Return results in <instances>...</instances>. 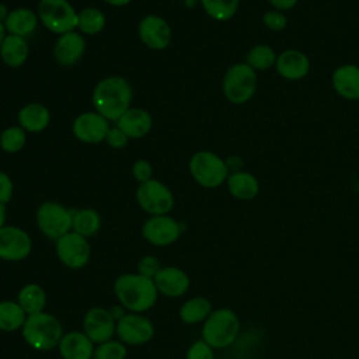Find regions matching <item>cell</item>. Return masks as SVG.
Instances as JSON below:
<instances>
[{
  "label": "cell",
  "instance_id": "29",
  "mask_svg": "<svg viewBox=\"0 0 359 359\" xmlns=\"http://www.w3.org/2000/svg\"><path fill=\"white\" fill-rule=\"evenodd\" d=\"M27 313L15 300H1L0 302V331L14 332L21 330L25 320Z\"/></svg>",
  "mask_w": 359,
  "mask_h": 359
},
{
  "label": "cell",
  "instance_id": "37",
  "mask_svg": "<svg viewBox=\"0 0 359 359\" xmlns=\"http://www.w3.org/2000/svg\"><path fill=\"white\" fill-rule=\"evenodd\" d=\"M262 21H264L265 27L272 31H282L287 25L286 15L278 10L266 11L262 17Z\"/></svg>",
  "mask_w": 359,
  "mask_h": 359
},
{
  "label": "cell",
  "instance_id": "18",
  "mask_svg": "<svg viewBox=\"0 0 359 359\" xmlns=\"http://www.w3.org/2000/svg\"><path fill=\"white\" fill-rule=\"evenodd\" d=\"M86 52V39L83 34L70 31L59 35L53 46V57L60 66H73L80 62Z\"/></svg>",
  "mask_w": 359,
  "mask_h": 359
},
{
  "label": "cell",
  "instance_id": "27",
  "mask_svg": "<svg viewBox=\"0 0 359 359\" xmlns=\"http://www.w3.org/2000/svg\"><path fill=\"white\" fill-rule=\"evenodd\" d=\"M212 310L213 309H212V303L209 302V299H206L203 296H195V297L185 300L181 304L178 316L184 324L192 325V324L203 323L209 317Z\"/></svg>",
  "mask_w": 359,
  "mask_h": 359
},
{
  "label": "cell",
  "instance_id": "23",
  "mask_svg": "<svg viewBox=\"0 0 359 359\" xmlns=\"http://www.w3.org/2000/svg\"><path fill=\"white\" fill-rule=\"evenodd\" d=\"M335 91L345 100H359V67L355 65L339 66L332 74Z\"/></svg>",
  "mask_w": 359,
  "mask_h": 359
},
{
  "label": "cell",
  "instance_id": "30",
  "mask_svg": "<svg viewBox=\"0 0 359 359\" xmlns=\"http://www.w3.org/2000/svg\"><path fill=\"white\" fill-rule=\"evenodd\" d=\"M101 229V216L93 208H81L73 210V227L72 230L80 236L88 238L95 236Z\"/></svg>",
  "mask_w": 359,
  "mask_h": 359
},
{
  "label": "cell",
  "instance_id": "28",
  "mask_svg": "<svg viewBox=\"0 0 359 359\" xmlns=\"http://www.w3.org/2000/svg\"><path fill=\"white\" fill-rule=\"evenodd\" d=\"M17 302L27 314L41 313L46 306V292L38 283H27L20 289Z\"/></svg>",
  "mask_w": 359,
  "mask_h": 359
},
{
  "label": "cell",
  "instance_id": "43",
  "mask_svg": "<svg viewBox=\"0 0 359 359\" xmlns=\"http://www.w3.org/2000/svg\"><path fill=\"white\" fill-rule=\"evenodd\" d=\"M102 1H105V3H107V4H109V6L122 7V6H126V4H129L132 0H102Z\"/></svg>",
  "mask_w": 359,
  "mask_h": 359
},
{
  "label": "cell",
  "instance_id": "2",
  "mask_svg": "<svg viewBox=\"0 0 359 359\" xmlns=\"http://www.w3.org/2000/svg\"><path fill=\"white\" fill-rule=\"evenodd\" d=\"M114 293L123 309L130 313H144L154 306L158 290L153 278L142 273H122L114 282Z\"/></svg>",
  "mask_w": 359,
  "mask_h": 359
},
{
  "label": "cell",
  "instance_id": "31",
  "mask_svg": "<svg viewBox=\"0 0 359 359\" xmlns=\"http://www.w3.org/2000/svg\"><path fill=\"white\" fill-rule=\"evenodd\" d=\"M107 24L105 14L95 7H86L77 11V28L80 34L95 35L100 34Z\"/></svg>",
  "mask_w": 359,
  "mask_h": 359
},
{
  "label": "cell",
  "instance_id": "19",
  "mask_svg": "<svg viewBox=\"0 0 359 359\" xmlns=\"http://www.w3.org/2000/svg\"><path fill=\"white\" fill-rule=\"evenodd\" d=\"M94 342L83 331L63 334L57 351L62 359H93Z\"/></svg>",
  "mask_w": 359,
  "mask_h": 359
},
{
  "label": "cell",
  "instance_id": "9",
  "mask_svg": "<svg viewBox=\"0 0 359 359\" xmlns=\"http://www.w3.org/2000/svg\"><path fill=\"white\" fill-rule=\"evenodd\" d=\"M137 205L150 216L168 215L174 208V194L158 180H149L139 184L136 189Z\"/></svg>",
  "mask_w": 359,
  "mask_h": 359
},
{
  "label": "cell",
  "instance_id": "11",
  "mask_svg": "<svg viewBox=\"0 0 359 359\" xmlns=\"http://www.w3.org/2000/svg\"><path fill=\"white\" fill-rule=\"evenodd\" d=\"M121 342L125 345L147 344L154 335L151 320L142 313H126L116 321V332Z\"/></svg>",
  "mask_w": 359,
  "mask_h": 359
},
{
  "label": "cell",
  "instance_id": "44",
  "mask_svg": "<svg viewBox=\"0 0 359 359\" xmlns=\"http://www.w3.org/2000/svg\"><path fill=\"white\" fill-rule=\"evenodd\" d=\"M109 311H111L112 317L115 318V321H118L119 318H122V317L126 314V313H125L122 309H118V307H112Z\"/></svg>",
  "mask_w": 359,
  "mask_h": 359
},
{
  "label": "cell",
  "instance_id": "21",
  "mask_svg": "<svg viewBox=\"0 0 359 359\" xmlns=\"http://www.w3.org/2000/svg\"><path fill=\"white\" fill-rule=\"evenodd\" d=\"M278 73L287 80L303 79L310 69L309 57L297 49H286L276 57Z\"/></svg>",
  "mask_w": 359,
  "mask_h": 359
},
{
  "label": "cell",
  "instance_id": "1",
  "mask_svg": "<svg viewBox=\"0 0 359 359\" xmlns=\"http://www.w3.org/2000/svg\"><path fill=\"white\" fill-rule=\"evenodd\" d=\"M132 95V87L125 77L108 76L95 84L93 105L105 119L116 122L130 108Z\"/></svg>",
  "mask_w": 359,
  "mask_h": 359
},
{
  "label": "cell",
  "instance_id": "20",
  "mask_svg": "<svg viewBox=\"0 0 359 359\" xmlns=\"http://www.w3.org/2000/svg\"><path fill=\"white\" fill-rule=\"evenodd\" d=\"M116 126L129 137L140 139L153 128L151 115L143 108H129L118 121Z\"/></svg>",
  "mask_w": 359,
  "mask_h": 359
},
{
  "label": "cell",
  "instance_id": "12",
  "mask_svg": "<svg viewBox=\"0 0 359 359\" xmlns=\"http://www.w3.org/2000/svg\"><path fill=\"white\" fill-rule=\"evenodd\" d=\"M32 251V240L29 234L17 226L4 224L0 229V259L7 262H18Z\"/></svg>",
  "mask_w": 359,
  "mask_h": 359
},
{
  "label": "cell",
  "instance_id": "33",
  "mask_svg": "<svg viewBox=\"0 0 359 359\" xmlns=\"http://www.w3.org/2000/svg\"><path fill=\"white\" fill-rule=\"evenodd\" d=\"M276 55L268 45H255L250 49L245 57V63L254 70H265L276 63Z\"/></svg>",
  "mask_w": 359,
  "mask_h": 359
},
{
  "label": "cell",
  "instance_id": "16",
  "mask_svg": "<svg viewBox=\"0 0 359 359\" xmlns=\"http://www.w3.org/2000/svg\"><path fill=\"white\" fill-rule=\"evenodd\" d=\"M140 41L153 50H163L171 42V28L168 22L156 14L143 17L137 27Z\"/></svg>",
  "mask_w": 359,
  "mask_h": 359
},
{
  "label": "cell",
  "instance_id": "24",
  "mask_svg": "<svg viewBox=\"0 0 359 359\" xmlns=\"http://www.w3.org/2000/svg\"><path fill=\"white\" fill-rule=\"evenodd\" d=\"M38 22L39 18L36 13L25 7H18L8 13L7 18L4 20V27L7 34L27 38L36 29Z\"/></svg>",
  "mask_w": 359,
  "mask_h": 359
},
{
  "label": "cell",
  "instance_id": "5",
  "mask_svg": "<svg viewBox=\"0 0 359 359\" xmlns=\"http://www.w3.org/2000/svg\"><path fill=\"white\" fill-rule=\"evenodd\" d=\"M257 84L258 77L255 70L247 63H236L227 69L222 90L231 104H244L254 97Z\"/></svg>",
  "mask_w": 359,
  "mask_h": 359
},
{
  "label": "cell",
  "instance_id": "47",
  "mask_svg": "<svg viewBox=\"0 0 359 359\" xmlns=\"http://www.w3.org/2000/svg\"><path fill=\"white\" fill-rule=\"evenodd\" d=\"M6 35H7V31H6V27H4V22H1L0 21V45H1V42H3V39L6 38Z\"/></svg>",
  "mask_w": 359,
  "mask_h": 359
},
{
  "label": "cell",
  "instance_id": "32",
  "mask_svg": "<svg viewBox=\"0 0 359 359\" xmlns=\"http://www.w3.org/2000/svg\"><path fill=\"white\" fill-rule=\"evenodd\" d=\"M240 0H201L206 14L217 21H227L234 17Z\"/></svg>",
  "mask_w": 359,
  "mask_h": 359
},
{
  "label": "cell",
  "instance_id": "17",
  "mask_svg": "<svg viewBox=\"0 0 359 359\" xmlns=\"http://www.w3.org/2000/svg\"><path fill=\"white\" fill-rule=\"evenodd\" d=\"M154 285L165 297L184 296L191 285L188 273L178 266H161L153 276Z\"/></svg>",
  "mask_w": 359,
  "mask_h": 359
},
{
  "label": "cell",
  "instance_id": "45",
  "mask_svg": "<svg viewBox=\"0 0 359 359\" xmlns=\"http://www.w3.org/2000/svg\"><path fill=\"white\" fill-rule=\"evenodd\" d=\"M6 217H7V210H6V205L0 203V229L6 224Z\"/></svg>",
  "mask_w": 359,
  "mask_h": 359
},
{
  "label": "cell",
  "instance_id": "36",
  "mask_svg": "<svg viewBox=\"0 0 359 359\" xmlns=\"http://www.w3.org/2000/svg\"><path fill=\"white\" fill-rule=\"evenodd\" d=\"M185 359H215V352L208 342L198 339L189 345Z\"/></svg>",
  "mask_w": 359,
  "mask_h": 359
},
{
  "label": "cell",
  "instance_id": "22",
  "mask_svg": "<svg viewBox=\"0 0 359 359\" xmlns=\"http://www.w3.org/2000/svg\"><path fill=\"white\" fill-rule=\"evenodd\" d=\"M18 126L28 133H39L50 123V111L41 102H29L24 105L17 115Z\"/></svg>",
  "mask_w": 359,
  "mask_h": 359
},
{
  "label": "cell",
  "instance_id": "46",
  "mask_svg": "<svg viewBox=\"0 0 359 359\" xmlns=\"http://www.w3.org/2000/svg\"><path fill=\"white\" fill-rule=\"evenodd\" d=\"M8 10H7V7H6V4H3V3H0V21L1 22H4V20L7 18V15H8Z\"/></svg>",
  "mask_w": 359,
  "mask_h": 359
},
{
  "label": "cell",
  "instance_id": "39",
  "mask_svg": "<svg viewBox=\"0 0 359 359\" xmlns=\"http://www.w3.org/2000/svg\"><path fill=\"white\" fill-rule=\"evenodd\" d=\"M105 142L112 149H123L128 144L129 137L118 126H114V128H109L105 136Z\"/></svg>",
  "mask_w": 359,
  "mask_h": 359
},
{
  "label": "cell",
  "instance_id": "40",
  "mask_svg": "<svg viewBox=\"0 0 359 359\" xmlns=\"http://www.w3.org/2000/svg\"><path fill=\"white\" fill-rule=\"evenodd\" d=\"M14 194V184L8 174L0 171V203L6 205L11 201Z\"/></svg>",
  "mask_w": 359,
  "mask_h": 359
},
{
  "label": "cell",
  "instance_id": "15",
  "mask_svg": "<svg viewBox=\"0 0 359 359\" xmlns=\"http://www.w3.org/2000/svg\"><path fill=\"white\" fill-rule=\"evenodd\" d=\"M83 332L98 345L112 339L116 332V321L108 309L91 307L84 314Z\"/></svg>",
  "mask_w": 359,
  "mask_h": 359
},
{
  "label": "cell",
  "instance_id": "34",
  "mask_svg": "<svg viewBox=\"0 0 359 359\" xmlns=\"http://www.w3.org/2000/svg\"><path fill=\"white\" fill-rule=\"evenodd\" d=\"M27 143V132L21 126H8L0 133V147L6 153H17Z\"/></svg>",
  "mask_w": 359,
  "mask_h": 359
},
{
  "label": "cell",
  "instance_id": "42",
  "mask_svg": "<svg viewBox=\"0 0 359 359\" xmlns=\"http://www.w3.org/2000/svg\"><path fill=\"white\" fill-rule=\"evenodd\" d=\"M269 3L276 8V10H289L296 6L297 0H269Z\"/></svg>",
  "mask_w": 359,
  "mask_h": 359
},
{
  "label": "cell",
  "instance_id": "8",
  "mask_svg": "<svg viewBox=\"0 0 359 359\" xmlns=\"http://www.w3.org/2000/svg\"><path fill=\"white\" fill-rule=\"evenodd\" d=\"M35 220L41 233L45 237L56 241L66 233L72 231L73 210L67 209L59 202L46 201L38 206Z\"/></svg>",
  "mask_w": 359,
  "mask_h": 359
},
{
  "label": "cell",
  "instance_id": "7",
  "mask_svg": "<svg viewBox=\"0 0 359 359\" xmlns=\"http://www.w3.org/2000/svg\"><path fill=\"white\" fill-rule=\"evenodd\" d=\"M36 14L42 25L57 35L77 28V11L69 0H39Z\"/></svg>",
  "mask_w": 359,
  "mask_h": 359
},
{
  "label": "cell",
  "instance_id": "26",
  "mask_svg": "<svg viewBox=\"0 0 359 359\" xmlns=\"http://www.w3.org/2000/svg\"><path fill=\"white\" fill-rule=\"evenodd\" d=\"M226 182L230 195L240 201L254 199L259 192L258 180L247 171L230 172Z\"/></svg>",
  "mask_w": 359,
  "mask_h": 359
},
{
  "label": "cell",
  "instance_id": "35",
  "mask_svg": "<svg viewBox=\"0 0 359 359\" xmlns=\"http://www.w3.org/2000/svg\"><path fill=\"white\" fill-rule=\"evenodd\" d=\"M126 345L119 339H109L95 346L93 359H126Z\"/></svg>",
  "mask_w": 359,
  "mask_h": 359
},
{
  "label": "cell",
  "instance_id": "4",
  "mask_svg": "<svg viewBox=\"0 0 359 359\" xmlns=\"http://www.w3.org/2000/svg\"><path fill=\"white\" fill-rule=\"evenodd\" d=\"M240 318L234 310L220 307L212 310L202 325V339L213 349L229 348L240 334Z\"/></svg>",
  "mask_w": 359,
  "mask_h": 359
},
{
  "label": "cell",
  "instance_id": "3",
  "mask_svg": "<svg viewBox=\"0 0 359 359\" xmlns=\"http://www.w3.org/2000/svg\"><path fill=\"white\" fill-rule=\"evenodd\" d=\"M24 341L35 351H50L57 348L62 337L63 327L57 317L50 313L41 311L28 314L21 328Z\"/></svg>",
  "mask_w": 359,
  "mask_h": 359
},
{
  "label": "cell",
  "instance_id": "25",
  "mask_svg": "<svg viewBox=\"0 0 359 359\" xmlns=\"http://www.w3.org/2000/svg\"><path fill=\"white\" fill-rule=\"evenodd\" d=\"M29 55V46L25 38L7 34L0 45V57L8 67L22 66Z\"/></svg>",
  "mask_w": 359,
  "mask_h": 359
},
{
  "label": "cell",
  "instance_id": "6",
  "mask_svg": "<svg viewBox=\"0 0 359 359\" xmlns=\"http://www.w3.org/2000/svg\"><path fill=\"white\" fill-rule=\"evenodd\" d=\"M189 172L192 178L203 188L220 187L230 174L226 161L208 150L196 151L191 157Z\"/></svg>",
  "mask_w": 359,
  "mask_h": 359
},
{
  "label": "cell",
  "instance_id": "10",
  "mask_svg": "<svg viewBox=\"0 0 359 359\" xmlns=\"http://www.w3.org/2000/svg\"><path fill=\"white\" fill-rule=\"evenodd\" d=\"M55 250L59 261L70 269L84 268L91 258L88 240L73 230L56 240Z\"/></svg>",
  "mask_w": 359,
  "mask_h": 359
},
{
  "label": "cell",
  "instance_id": "14",
  "mask_svg": "<svg viewBox=\"0 0 359 359\" xmlns=\"http://www.w3.org/2000/svg\"><path fill=\"white\" fill-rule=\"evenodd\" d=\"M109 121L97 111H88L77 115L72 125V132L77 140L88 144H97L105 140L109 130Z\"/></svg>",
  "mask_w": 359,
  "mask_h": 359
},
{
  "label": "cell",
  "instance_id": "41",
  "mask_svg": "<svg viewBox=\"0 0 359 359\" xmlns=\"http://www.w3.org/2000/svg\"><path fill=\"white\" fill-rule=\"evenodd\" d=\"M137 268H139V273H142L144 276H149V278H153L161 266L158 265V261L154 257L147 255V257L140 259Z\"/></svg>",
  "mask_w": 359,
  "mask_h": 359
},
{
  "label": "cell",
  "instance_id": "38",
  "mask_svg": "<svg viewBox=\"0 0 359 359\" xmlns=\"http://www.w3.org/2000/svg\"><path fill=\"white\" fill-rule=\"evenodd\" d=\"M132 174H133V178L142 184V182H146L149 180H151V175H153V167L151 164L147 161V160H136L132 165Z\"/></svg>",
  "mask_w": 359,
  "mask_h": 359
},
{
  "label": "cell",
  "instance_id": "13",
  "mask_svg": "<svg viewBox=\"0 0 359 359\" xmlns=\"http://www.w3.org/2000/svg\"><path fill=\"white\" fill-rule=\"evenodd\" d=\"M181 224L168 215L150 216L142 226L143 238L156 247L174 244L181 236Z\"/></svg>",
  "mask_w": 359,
  "mask_h": 359
}]
</instances>
